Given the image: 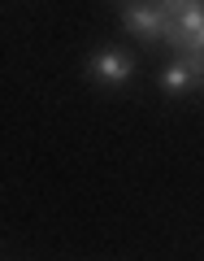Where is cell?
<instances>
[{"label": "cell", "instance_id": "cell-1", "mask_svg": "<svg viewBox=\"0 0 204 261\" xmlns=\"http://www.w3.org/2000/svg\"><path fill=\"white\" fill-rule=\"evenodd\" d=\"M87 70H92V79H100V83H126V79L135 74V57H130L126 48H100V53L87 61Z\"/></svg>", "mask_w": 204, "mask_h": 261}, {"label": "cell", "instance_id": "cell-2", "mask_svg": "<svg viewBox=\"0 0 204 261\" xmlns=\"http://www.w3.org/2000/svg\"><path fill=\"white\" fill-rule=\"evenodd\" d=\"M122 22H126V31L135 39H143V44H157L161 31H165V18L157 13V5H126Z\"/></svg>", "mask_w": 204, "mask_h": 261}, {"label": "cell", "instance_id": "cell-3", "mask_svg": "<svg viewBox=\"0 0 204 261\" xmlns=\"http://www.w3.org/2000/svg\"><path fill=\"white\" fill-rule=\"evenodd\" d=\"M161 87H165L169 96H183V92H200V65L191 61H174L161 70Z\"/></svg>", "mask_w": 204, "mask_h": 261}, {"label": "cell", "instance_id": "cell-4", "mask_svg": "<svg viewBox=\"0 0 204 261\" xmlns=\"http://www.w3.org/2000/svg\"><path fill=\"white\" fill-rule=\"evenodd\" d=\"M187 5H191V0H157V13L169 22V18H178V13H183Z\"/></svg>", "mask_w": 204, "mask_h": 261}]
</instances>
